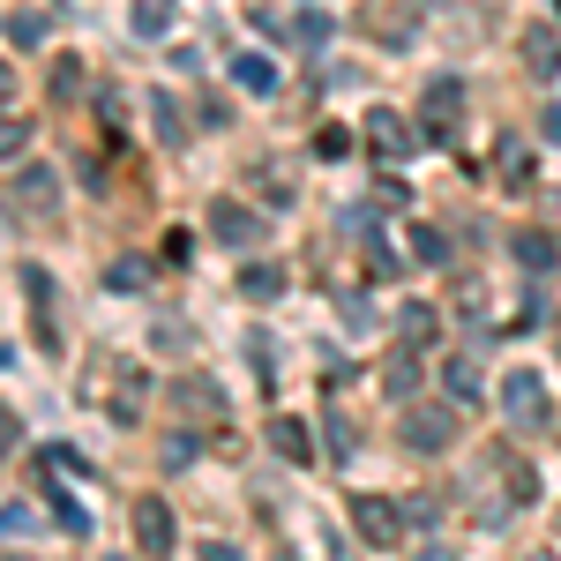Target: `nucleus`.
Wrapping results in <instances>:
<instances>
[{"label":"nucleus","instance_id":"f257e3e1","mask_svg":"<svg viewBox=\"0 0 561 561\" xmlns=\"http://www.w3.org/2000/svg\"><path fill=\"white\" fill-rule=\"evenodd\" d=\"M397 434H404V449H420V457H442V449L457 442V412H449V404H404Z\"/></svg>","mask_w":561,"mask_h":561},{"label":"nucleus","instance_id":"f03ea898","mask_svg":"<svg viewBox=\"0 0 561 561\" xmlns=\"http://www.w3.org/2000/svg\"><path fill=\"white\" fill-rule=\"evenodd\" d=\"M457 121H465V83H457V76H434L427 98H420V121H412V128L427 135V142H449V135H457Z\"/></svg>","mask_w":561,"mask_h":561},{"label":"nucleus","instance_id":"7ed1b4c3","mask_svg":"<svg viewBox=\"0 0 561 561\" xmlns=\"http://www.w3.org/2000/svg\"><path fill=\"white\" fill-rule=\"evenodd\" d=\"M345 510H352V531H359L367 547H397V539H404V510H397L389 494H352Z\"/></svg>","mask_w":561,"mask_h":561},{"label":"nucleus","instance_id":"20e7f679","mask_svg":"<svg viewBox=\"0 0 561 561\" xmlns=\"http://www.w3.org/2000/svg\"><path fill=\"white\" fill-rule=\"evenodd\" d=\"M135 547H142V561H173V547H180V524L158 494L135 502Z\"/></svg>","mask_w":561,"mask_h":561},{"label":"nucleus","instance_id":"39448f33","mask_svg":"<svg viewBox=\"0 0 561 561\" xmlns=\"http://www.w3.org/2000/svg\"><path fill=\"white\" fill-rule=\"evenodd\" d=\"M502 412H510L517 427H547V420H554L547 382H539V375H502Z\"/></svg>","mask_w":561,"mask_h":561},{"label":"nucleus","instance_id":"423d86ee","mask_svg":"<svg viewBox=\"0 0 561 561\" xmlns=\"http://www.w3.org/2000/svg\"><path fill=\"white\" fill-rule=\"evenodd\" d=\"M210 232L225 240V248H255V240H262V217L240 210V203H210Z\"/></svg>","mask_w":561,"mask_h":561},{"label":"nucleus","instance_id":"0eeeda50","mask_svg":"<svg viewBox=\"0 0 561 561\" xmlns=\"http://www.w3.org/2000/svg\"><path fill=\"white\" fill-rule=\"evenodd\" d=\"M524 68H531L539 83H554V76H561V38L547 31V23H524Z\"/></svg>","mask_w":561,"mask_h":561},{"label":"nucleus","instance_id":"6e6552de","mask_svg":"<svg viewBox=\"0 0 561 561\" xmlns=\"http://www.w3.org/2000/svg\"><path fill=\"white\" fill-rule=\"evenodd\" d=\"M165 397H173V412H180V420H210V412H225V397H217V389L203 382V375H187V382H173Z\"/></svg>","mask_w":561,"mask_h":561},{"label":"nucleus","instance_id":"1a4fd4ad","mask_svg":"<svg viewBox=\"0 0 561 561\" xmlns=\"http://www.w3.org/2000/svg\"><path fill=\"white\" fill-rule=\"evenodd\" d=\"M510 255L524 262V277H554V270H561V248L547 240V232H517V240H510Z\"/></svg>","mask_w":561,"mask_h":561},{"label":"nucleus","instance_id":"9d476101","mask_svg":"<svg viewBox=\"0 0 561 561\" xmlns=\"http://www.w3.org/2000/svg\"><path fill=\"white\" fill-rule=\"evenodd\" d=\"M60 203V180L45 173V165H23V180H15V210H53Z\"/></svg>","mask_w":561,"mask_h":561},{"label":"nucleus","instance_id":"9b49d317","mask_svg":"<svg viewBox=\"0 0 561 561\" xmlns=\"http://www.w3.org/2000/svg\"><path fill=\"white\" fill-rule=\"evenodd\" d=\"M270 449H277L285 465H307V457H314V442H307V427L293 420V412H277V420H270Z\"/></svg>","mask_w":561,"mask_h":561},{"label":"nucleus","instance_id":"f8f14e48","mask_svg":"<svg viewBox=\"0 0 561 561\" xmlns=\"http://www.w3.org/2000/svg\"><path fill=\"white\" fill-rule=\"evenodd\" d=\"M367 135H375V150H412V121L397 105H375L367 113Z\"/></svg>","mask_w":561,"mask_h":561},{"label":"nucleus","instance_id":"ddd939ff","mask_svg":"<svg viewBox=\"0 0 561 561\" xmlns=\"http://www.w3.org/2000/svg\"><path fill=\"white\" fill-rule=\"evenodd\" d=\"M404 248L420 255V270H442L449 262V232L442 225H404Z\"/></svg>","mask_w":561,"mask_h":561},{"label":"nucleus","instance_id":"4468645a","mask_svg":"<svg viewBox=\"0 0 561 561\" xmlns=\"http://www.w3.org/2000/svg\"><path fill=\"white\" fill-rule=\"evenodd\" d=\"M442 389H449L457 404H479V397H486V382H479V367H472V359H465V352H457V359L442 367Z\"/></svg>","mask_w":561,"mask_h":561},{"label":"nucleus","instance_id":"2eb2a0df","mask_svg":"<svg viewBox=\"0 0 561 561\" xmlns=\"http://www.w3.org/2000/svg\"><path fill=\"white\" fill-rule=\"evenodd\" d=\"M240 293H248V300H277V293H285V262H248V270H240Z\"/></svg>","mask_w":561,"mask_h":561},{"label":"nucleus","instance_id":"dca6fc26","mask_svg":"<svg viewBox=\"0 0 561 561\" xmlns=\"http://www.w3.org/2000/svg\"><path fill=\"white\" fill-rule=\"evenodd\" d=\"M382 389L397 397V404H412V397H420V359H412V352H397V359L382 367Z\"/></svg>","mask_w":561,"mask_h":561},{"label":"nucleus","instance_id":"f3484780","mask_svg":"<svg viewBox=\"0 0 561 561\" xmlns=\"http://www.w3.org/2000/svg\"><path fill=\"white\" fill-rule=\"evenodd\" d=\"M232 83L255 90V98H270V90H277V68H270L262 53H240V60H232Z\"/></svg>","mask_w":561,"mask_h":561},{"label":"nucleus","instance_id":"a211bd4d","mask_svg":"<svg viewBox=\"0 0 561 561\" xmlns=\"http://www.w3.org/2000/svg\"><path fill=\"white\" fill-rule=\"evenodd\" d=\"M173 23V0H135V38H165Z\"/></svg>","mask_w":561,"mask_h":561},{"label":"nucleus","instance_id":"6ab92c4d","mask_svg":"<svg viewBox=\"0 0 561 561\" xmlns=\"http://www.w3.org/2000/svg\"><path fill=\"white\" fill-rule=\"evenodd\" d=\"M397 330H404V352H412V345H427V337H434V307L412 300L404 314H397Z\"/></svg>","mask_w":561,"mask_h":561},{"label":"nucleus","instance_id":"aec40b11","mask_svg":"<svg viewBox=\"0 0 561 561\" xmlns=\"http://www.w3.org/2000/svg\"><path fill=\"white\" fill-rule=\"evenodd\" d=\"M8 45H45V15H38V8L8 15Z\"/></svg>","mask_w":561,"mask_h":561},{"label":"nucleus","instance_id":"412c9836","mask_svg":"<svg viewBox=\"0 0 561 561\" xmlns=\"http://www.w3.org/2000/svg\"><path fill=\"white\" fill-rule=\"evenodd\" d=\"M293 38L300 45H330V15H322V8H300V15H293Z\"/></svg>","mask_w":561,"mask_h":561},{"label":"nucleus","instance_id":"4be33fe9","mask_svg":"<svg viewBox=\"0 0 561 561\" xmlns=\"http://www.w3.org/2000/svg\"><path fill=\"white\" fill-rule=\"evenodd\" d=\"M76 90H83V60L60 53V60H53V98H76Z\"/></svg>","mask_w":561,"mask_h":561},{"label":"nucleus","instance_id":"5701e85b","mask_svg":"<svg viewBox=\"0 0 561 561\" xmlns=\"http://www.w3.org/2000/svg\"><path fill=\"white\" fill-rule=\"evenodd\" d=\"M23 142H31V121L0 113V165H8V158H23Z\"/></svg>","mask_w":561,"mask_h":561},{"label":"nucleus","instance_id":"b1692460","mask_svg":"<svg viewBox=\"0 0 561 561\" xmlns=\"http://www.w3.org/2000/svg\"><path fill=\"white\" fill-rule=\"evenodd\" d=\"M135 412H142V375H121V397H113V420L128 427Z\"/></svg>","mask_w":561,"mask_h":561},{"label":"nucleus","instance_id":"393cba45","mask_svg":"<svg viewBox=\"0 0 561 561\" xmlns=\"http://www.w3.org/2000/svg\"><path fill=\"white\" fill-rule=\"evenodd\" d=\"M23 531H38V517L23 502H0V539H23Z\"/></svg>","mask_w":561,"mask_h":561},{"label":"nucleus","instance_id":"a878e982","mask_svg":"<svg viewBox=\"0 0 561 561\" xmlns=\"http://www.w3.org/2000/svg\"><path fill=\"white\" fill-rule=\"evenodd\" d=\"M142 277H150L142 262H113V270H105V285H113V293H142Z\"/></svg>","mask_w":561,"mask_h":561},{"label":"nucleus","instance_id":"bb28decb","mask_svg":"<svg viewBox=\"0 0 561 561\" xmlns=\"http://www.w3.org/2000/svg\"><path fill=\"white\" fill-rule=\"evenodd\" d=\"M187 465H195V434H173L165 442V472H187Z\"/></svg>","mask_w":561,"mask_h":561},{"label":"nucleus","instance_id":"cd10ccee","mask_svg":"<svg viewBox=\"0 0 561 561\" xmlns=\"http://www.w3.org/2000/svg\"><path fill=\"white\" fill-rule=\"evenodd\" d=\"M352 150V128H322L314 135V158H345Z\"/></svg>","mask_w":561,"mask_h":561},{"label":"nucleus","instance_id":"c85d7f7f","mask_svg":"<svg viewBox=\"0 0 561 561\" xmlns=\"http://www.w3.org/2000/svg\"><path fill=\"white\" fill-rule=\"evenodd\" d=\"M150 113H158V135H165V142H180V135H187V128H180V105H173V98H158Z\"/></svg>","mask_w":561,"mask_h":561},{"label":"nucleus","instance_id":"c756f323","mask_svg":"<svg viewBox=\"0 0 561 561\" xmlns=\"http://www.w3.org/2000/svg\"><path fill=\"white\" fill-rule=\"evenodd\" d=\"M330 457H352V420L345 412H330Z\"/></svg>","mask_w":561,"mask_h":561},{"label":"nucleus","instance_id":"7c9ffc66","mask_svg":"<svg viewBox=\"0 0 561 561\" xmlns=\"http://www.w3.org/2000/svg\"><path fill=\"white\" fill-rule=\"evenodd\" d=\"M539 135H547V142H561V105H547V113H539Z\"/></svg>","mask_w":561,"mask_h":561},{"label":"nucleus","instance_id":"2f4dec72","mask_svg":"<svg viewBox=\"0 0 561 561\" xmlns=\"http://www.w3.org/2000/svg\"><path fill=\"white\" fill-rule=\"evenodd\" d=\"M203 561H248V554H240V547H225V539H210V547H203Z\"/></svg>","mask_w":561,"mask_h":561},{"label":"nucleus","instance_id":"473e14b6","mask_svg":"<svg viewBox=\"0 0 561 561\" xmlns=\"http://www.w3.org/2000/svg\"><path fill=\"white\" fill-rule=\"evenodd\" d=\"M8 449H15V420L0 412V457H8Z\"/></svg>","mask_w":561,"mask_h":561},{"label":"nucleus","instance_id":"72a5a7b5","mask_svg":"<svg viewBox=\"0 0 561 561\" xmlns=\"http://www.w3.org/2000/svg\"><path fill=\"white\" fill-rule=\"evenodd\" d=\"M8 98H15V68L0 60V105H8Z\"/></svg>","mask_w":561,"mask_h":561},{"label":"nucleus","instance_id":"f704fd0d","mask_svg":"<svg viewBox=\"0 0 561 561\" xmlns=\"http://www.w3.org/2000/svg\"><path fill=\"white\" fill-rule=\"evenodd\" d=\"M420 561H449V547H420Z\"/></svg>","mask_w":561,"mask_h":561}]
</instances>
